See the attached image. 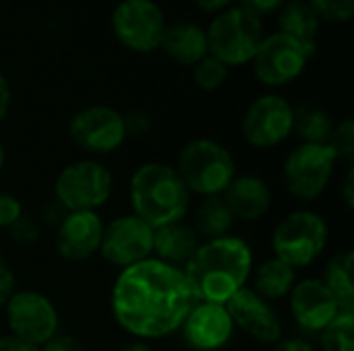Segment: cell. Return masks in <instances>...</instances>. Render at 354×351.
<instances>
[{
    "label": "cell",
    "instance_id": "obj_24",
    "mask_svg": "<svg viewBox=\"0 0 354 351\" xmlns=\"http://www.w3.org/2000/svg\"><path fill=\"white\" fill-rule=\"evenodd\" d=\"M234 228V217L226 205V201L220 197H205L197 203L193 213V230L203 240H216L230 236Z\"/></svg>",
    "mask_w": 354,
    "mask_h": 351
},
{
    "label": "cell",
    "instance_id": "obj_26",
    "mask_svg": "<svg viewBox=\"0 0 354 351\" xmlns=\"http://www.w3.org/2000/svg\"><path fill=\"white\" fill-rule=\"evenodd\" d=\"M322 281L338 298L342 310H354V254L351 250L336 252L328 261Z\"/></svg>",
    "mask_w": 354,
    "mask_h": 351
},
{
    "label": "cell",
    "instance_id": "obj_17",
    "mask_svg": "<svg viewBox=\"0 0 354 351\" xmlns=\"http://www.w3.org/2000/svg\"><path fill=\"white\" fill-rule=\"evenodd\" d=\"M102 234L104 219L97 211L66 213L56 225L54 246L60 259L68 263H83L100 252Z\"/></svg>",
    "mask_w": 354,
    "mask_h": 351
},
{
    "label": "cell",
    "instance_id": "obj_43",
    "mask_svg": "<svg viewBox=\"0 0 354 351\" xmlns=\"http://www.w3.org/2000/svg\"><path fill=\"white\" fill-rule=\"evenodd\" d=\"M120 351H153L145 341H131V343H127V345H122Z\"/></svg>",
    "mask_w": 354,
    "mask_h": 351
},
{
    "label": "cell",
    "instance_id": "obj_3",
    "mask_svg": "<svg viewBox=\"0 0 354 351\" xmlns=\"http://www.w3.org/2000/svg\"><path fill=\"white\" fill-rule=\"evenodd\" d=\"M129 201L133 215L153 230L185 221L191 209L189 188L174 166L162 161H145L131 174Z\"/></svg>",
    "mask_w": 354,
    "mask_h": 351
},
{
    "label": "cell",
    "instance_id": "obj_36",
    "mask_svg": "<svg viewBox=\"0 0 354 351\" xmlns=\"http://www.w3.org/2000/svg\"><path fill=\"white\" fill-rule=\"evenodd\" d=\"M15 285H17L15 273L6 267V263H4L2 257H0V308L8 302V298L15 294Z\"/></svg>",
    "mask_w": 354,
    "mask_h": 351
},
{
    "label": "cell",
    "instance_id": "obj_5",
    "mask_svg": "<svg viewBox=\"0 0 354 351\" xmlns=\"http://www.w3.org/2000/svg\"><path fill=\"white\" fill-rule=\"evenodd\" d=\"M328 221L311 209H297L284 215L272 232L274 257L288 267L305 269L313 265L328 246Z\"/></svg>",
    "mask_w": 354,
    "mask_h": 351
},
{
    "label": "cell",
    "instance_id": "obj_29",
    "mask_svg": "<svg viewBox=\"0 0 354 351\" xmlns=\"http://www.w3.org/2000/svg\"><path fill=\"white\" fill-rule=\"evenodd\" d=\"M319 21L348 23L354 17V0H307Z\"/></svg>",
    "mask_w": 354,
    "mask_h": 351
},
{
    "label": "cell",
    "instance_id": "obj_22",
    "mask_svg": "<svg viewBox=\"0 0 354 351\" xmlns=\"http://www.w3.org/2000/svg\"><path fill=\"white\" fill-rule=\"evenodd\" d=\"M319 25L322 21L307 0H286L284 6L278 10V31L297 39L311 58L317 52Z\"/></svg>",
    "mask_w": 354,
    "mask_h": 351
},
{
    "label": "cell",
    "instance_id": "obj_38",
    "mask_svg": "<svg viewBox=\"0 0 354 351\" xmlns=\"http://www.w3.org/2000/svg\"><path fill=\"white\" fill-rule=\"evenodd\" d=\"M10 103H12V89H10L8 79L0 72V122L8 116Z\"/></svg>",
    "mask_w": 354,
    "mask_h": 351
},
{
    "label": "cell",
    "instance_id": "obj_41",
    "mask_svg": "<svg viewBox=\"0 0 354 351\" xmlns=\"http://www.w3.org/2000/svg\"><path fill=\"white\" fill-rule=\"evenodd\" d=\"M0 351H39V348L25 343L12 335H4V337H0Z\"/></svg>",
    "mask_w": 354,
    "mask_h": 351
},
{
    "label": "cell",
    "instance_id": "obj_44",
    "mask_svg": "<svg viewBox=\"0 0 354 351\" xmlns=\"http://www.w3.org/2000/svg\"><path fill=\"white\" fill-rule=\"evenodd\" d=\"M4 159H6V151H4V143H2V139H0V172H2V168H4Z\"/></svg>",
    "mask_w": 354,
    "mask_h": 351
},
{
    "label": "cell",
    "instance_id": "obj_39",
    "mask_svg": "<svg viewBox=\"0 0 354 351\" xmlns=\"http://www.w3.org/2000/svg\"><path fill=\"white\" fill-rule=\"evenodd\" d=\"M272 351H315L305 339L299 337H282L278 343H274Z\"/></svg>",
    "mask_w": 354,
    "mask_h": 351
},
{
    "label": "cell",
    "instance_id": "obj_32",
    "mask_svg": "<svg viewBox=\"0 0 354 351\" xmlns=\"http://www.w3.org/2000/svg\"><path fill=\"white\" fill-rule=\"evenodd\" d=\"M122 122H124V132L127 139H141L147 137L153 128V120L149 116V112H145L143 108H133L127 114H122Z\"/></svg>",
    "mask_w": 354,
    "mask_h": 351
},
{
    "label": "cell",
    "instance_id": "obj_8",
    "mask_svg": "<svg viewBox=\"0 0 354 351\" xmlns=\"http://www.w3.org/2000/svg\"><path fill=\"white\" fill-rule=\"evenodd\" d=\"M336 163L338 157L328 143H299L282 163V184L297 201H317L328 190Z\"/></svg>",
    "mask_w": 354,
    "mask_h": 351
},
{
    "label": "cell",
    "instance_id": "obj_34",
    "mask_svg": "<svg viewBox=\"0 0 354 351\" xmlns=\"http://www.w3.org/2000/svg\"><path fill=\"white\" fill-rule=\"evenodd\" d=\"M286 0H239V6L243 10H247L249 14L257 17V19H263V17H270L274 12H278L282 6H284Z\"/></svg>",
    "mask_w": 354,
    "mask_h": 351
},
{
    "label": "cell",
    "instance_id": "obj_10",
    "mask_svg": "<svg viewBox=\"0 0 354 351\" xmlns=\"http://www.w3.org/2000/svg\"><path fill=\"white\" fill-rule=\"evenodd\" d=\"M295 106L278 93H263L255 97L241 120V134L253 149L280 147L292 134Z\"/></svg>",
    "mask_w": 354,
    "mask_h": 351
},
{
    "label": "cell",
    "instance_id": "obj_21",
    "mask_svg": "<svg viewBox=\"0 0 354 351\" xmlns=\"http://www.w3.org/2000/svg\"><path fill=\"white\" fill-rule=\"evenodd\" d=\"M199 244L201 238L197 236L193 225H187L185 221L153 230V259L178 269H183L191 261Z\"/></svg>",
    "mask_w": 354,
    "mask_h": 351
},
{
    "label": "cell",
    "instance_id": "obj_31",
    "mask_svg": "<svg viewBox=\"0 0 354 351\" xmlns=\"http://www.w3.org/2000/svg\"><path fill=\"white\" fill-rule=\"evenodd\" d=\"M8 236H10V240H12L17 246H33V244L41 238V223H39L35 217L23 213V215L8 228Z\"/></svg>",
    "mask_w": 354,
    "mask_h": 351
},
{
    "label": "cell",
    "instance_id": "obj_2",
    "mask_svg": "<svg viewBox=\"0 0 354 351\" xmlns=\"http://www.w3.org/2000/svg\"><path fill=\"white\" fill-rule=\"evenodd\" d=\"M195 302L226 306L253 275V250L239 236L203 240L183 267Z\"/></svg>",
    "mask_w": 354,
    "mask_h": 351
},
{
    "label": "cell",
    "instance_id": "obj_13",
    "mask_svg": "<svg viewBox=\"0 0 354 351\" xmlns=\"http://www.w3.org/2000/svg\"><path fill=\"white\" fill-rule=\"evenodd\" d=\"M309 60L311 56L297 39L276 31L272 35H263L251 64L261 85L278 89L295 83L305 72Z\"/></svg>",
    "mask_w": 354,
    "mask_h": 351
},
{
    "label": "cell",
    "instance_id": "obj_6",
    "mask_svg": "<svg viewBox=\"0 0 354 351\" xmlns=\"http://www.w3.org/2000/svg\"><path fill=\"white\" fill-rule=\"evenodd\" d=\"M207 50L228 68L251 64L263 39L261 19L249 14L241 6H230L214 14L205 27Z\"/></svg>",
    "mask_w": 354,
    "mask_h": 351
},
{
    "label": "cell",
    "instance_id": "obj_12",
    "mask_svg": "<svg viewBox=\"0 0 354 351\" xmlns=\"http://www.w3.org/2000/svg\"><path fill=\"white\" fill-rule=\"evenodd\" d=\"M68 137L79 149L91 155H110L127 141L122 114L106 103L85 106L73 114Z\"/></svg>",
    "mask_w": 354,
    "mask_h": 351
},
{
    "label": "cell",
    "instance_id": "obj_33",
    "mask_svg": "<svg viewBox=\"0 0 354 351\" xmlns=\"http://www.w3.org/2000/svg\"><path fill=\"white\" fill-rule=\"evenodd\" d=\"M23 213V203L12 192L0 190V230H8Z\"/></svg>",
    "mask_w": 354,
    "mask_h": 351
},
{
    "label": "cell",
    "instance_id": "obj_42",
    "mask_svg": "<svg viewBox=\"0 0 354 351\" xmlns=\"http://www.w3.org/2000/svg\"><path fill=\"white\" fill-rule=\"evenodd\" d=\"M232 2H234V0H195V4H197L203 12H207V14H218V12H222V10H226V8H230Z\"/></svg>",
    "mask_w": 354,
    "mask_h": 351
},
{
    "label": "cell",
    "instance_id": "obj_23",
    "mask_svg": "<svg viewBox=\"0 0 354 351\" xmlns=\"http://www.w3.org/2000/svg\"><path fill=\"white\" fill-rule=\"evenodd\" d=\"M251 279H253L251 290L257 296H261L268 302H276L288 298V294L297 283V271L286 263H282L280 259L272 257L266 259L257 269H253Z\"/></svg>",
    "mask_w": 354,
    "mask_h": 351
},
{
    "label": "cell",
    "instance_id": "obj_18",
    "mask_svg": "<svg viewBox=\"0 0 354 351\" xmlns=\"http://www.w3.org/2000/svg\"><path fill=\"white\" fill-rule=\"evenodd\" d=\"M234 329L226 306L209 302H195L180 327L185 341L197 351L222 350L232 339Z\"/></svg>",
    "mask_w": 354,
    "mask_h": 351
},
{
    "label": "cell",
    "instance_id": "obj_27",
    "mask_svg": "<svg viewBox=\"0 0 354 351\" xmlns=\"http://www.w3.org/2000/svg\"><path fill=\"white\" fill-rule=\"evenodd\" d=\"M322 351H354V310L340 314L319 333Z\"/></svg>",
    "mask_w": 354,
    "mask_h": 351
},
{
    "label": "cell",
    "instance_id": "obj_19",
    "mask_svg": "<svg viewBox=\"0 0 354 351\" xmlns=\"http://www.w3.org/2000/svg\"><path fill=\"white\" fill-rule=\"evenodd\" d=\"M234 221L255 223L270 215L274 207V192L270 184L255 174H236L228 188L222 192Z\"/></svg>",
    "mask_w": 354,
    "mask_h": 351
},
{
    "label": "cell",
    "instance_id": "obj_1",
    "mask_svg": "<svg viewBox=\"0 0 354 351\" xmlns=\"http://www.w3.org/2000/svg\"><path fill=\"white\" fill-rule=\"evenodd\" d=\"M195 296L183 269L145 259L120 269L110 292L116 325L137 341H156L180 331Z\"/></svg>",
    "mask_w": 354,
    "mask_h": 351
},
{
    "label": "cell",
    "instance_id": "obj_40",
    "mask_svg": "<svg viewBox=\"0 0 354 351\" xmlns=\"http://www.w3.org/2000/svg\"><path fill=\"white\" fill-rule=\"evenodd\" d=\"M340 194H342V199H344L346 209L351 211V209L354 207V170L353 168H348V170H346V174H344Z\"/></svg>",
    "mask_w": 354,
    "mask_h": 351
},
{
    "label": "cell",
    "instance_id": "obj_9",
    "mask_svg": "<svg viewBox=\"0 0 354 351\" xmlns=\"http://www.w3.org/2000/svg\"><path fill=\"white\" fill-rule=\"evenodd\" d=\"M116 41L137 54H149L160 48L166 17L156 0H120L110 17Z\"/></svg>",
    "mask_w": 354,
    "mask_h": 351
},
{
    "label": "cell",
    "instance_id": "obj_7",
    "mask_svg": "<svg viewBox=\"0 0 354 351\" xmlns=\"http://www.w3.org/2000/svg\"><path fill=\"white\" fill-rule=\"evenodd\" d=\"M114 190V176L97 159H77L66 163L54 180V201L66 211H97Z\"/></svg>",
    "mask_w": 354,
    "mask_h": 351
},
{
    "label": "cell",
    "instance_id": "obj_28",
    "mask_svg": "<svg viewBox=\"0 0 354 351\" xmlns=\"http://www.w3.org/2000/svg\"><path fill=\"white\" fill-rule=\"evenodd\" d=\"M230 74V68L220 62L218 58H214L212 54H207L205 58H201L195 66H193V81L201 91H218L226 85Z\"/></svg>",
    "mask_w": 354,
    "mask_h": 351
},
{
    "label": "cell",
    "instance_id": "obj_25",
    "mask_svg": "<svg viewBox=\"0 0 354 351\" xmlns=\"http://www.w3.org/2000/svg\"><path fill=\"white\" fill-rule=\"evenodd\" d=\"M332 130L334 120L324 106L315 101H303L295 106L292 132L301 137V143H328Z\"/></svg>",
    "mask_w": 354,
    "mask_h": 351
},
{
    "label": "cell",
    "instance_id": "obj_16",
    "mask_svg": "<svg viewBox=\"0 0 354 351\" xmlns=\"http://www.w3.org/2000/svg\"><path fill=\"white\" fill-rule=\"evenodd\" d=\"M226 310L234 327H239L253 341L274 345L282 339L284 327L276 308L272 306V302L257 296L251 288H243L241 292H236L226 302Z\"/></svg>",
    "mask_w": 354,
    "mask_h": 351
},
{
    "label": "cell",
    "instance_id": "obj_20",
    "mask_svg": "<svg viewBox=\"0 0 354 351\" xmlns=\"http://www.w3.org/2000/svg\"><path fill=\"white\" fill-rule=\"evenodd\" d=\"M160 50H164V54L172 58L176 64L195 66L201 58L209 54L205 27H201L195 21L166 23Z\"/></svg>",
    "mask_w": 354,
    "mask_h": 351
},
{
    "label": "cell",
    "instance_id": "obj_15",
    "mask_svg": "<svg viewBox=\"0 0 354 351\" xmlns=\"http://www.w3.org/2000/svg\"><path fill=\"white\" fill-rule=\"evenodd\" d=\"M290 314L301 331L322 333L342 310L338 298L328 290L322 277L297 279L288 294Z\"/></svg>",
    "mask_w": 354,
    "mask_h": 351
},
{
    "label": "cell",
    "instance_id": "obj_4",
    "mask_svg": "<svg viewBox=\"0 0 354 351\" xmlns=\"http://www.w3.org/2000/svg\"><path fill=\"white\" fill-rule=\"evenodd\" d=\"M191 194L220 197L236 176V161L222 143L199 137L183 145L174 166Z\"/></svg>",
    "mask_w": 354,
    "mask_h": 351
},
{
    "label": "cell",
    "instance_id": "obj_14",
    "mask_svg": "<svg viewBox=\"0 0 354 351\" xmlns=\"http://www.w3.org/2000/svg\"><path fill=\"white\" fill-rule=\"evenodd\" d=\"M102 259L118 269L133 267L153 254V228L137 215L127 213L104 223L100 252Z\"/></svg>",
    "mask_w": 354,
    "mask_h": 351
},
{
    "label": "cell",
    "instance_id": "obj_37",
    "mask_svg": "<svg viewBox=\"0 0 354 351\" xmlns=\"http://www.w3.org/2000/svg\"><path fill=\"white\" fill-rule=\"evenodd\" d=\"M66 215V211L52 199L44 209H41V213H39V223H46V225H52V228H56L58 223H60V219Z\"/></svg>",
    "mask_w": 354,
    "mask_h": 351
},
{
    "label": "cell",
    "instance_id": "obj_30",
    "mask_svg": "<svg viewBox=\"0 0 354 351\" xmlns=\"http://www.w3.org/2000/svg\"><path fill=\"white\" fill-rule=\"evenodd\" d=\"M332 151L336 153L338 161L351 163L354 159V122L351 118H344L342 122L334 124L332 137L328 141Z\"/></svg>",
    "mask_w": 354,
    "mask_h": 351
},
{
    "label": "cell",
    "instance_id": "obj_35",
    "mask_svg": "<svg viewBox=\"0 0 354 351\" xmlns=\"http://www.w3.org/2000/svg\"><path fill=\"white\" fill-rule=\"evenodd\" d=\"M39 351H85V345L79 337L75 335H64V333H56L52 339H48Z\"/></svg>",
    "mask_w": 354,
    "mask_h": 351
},
{
    "label": "cell",
    "instance_id": "obj_11",
    "mask_svg": "<svg viewBox=\"0 0 354 351\" xmlns=\"http://www.w3.org/2000/svg\"><path fill=\"white\" fill-rule=\"evenodd\" d=\"M4 310L10 335L25 343L41 348L58 333V310L54 302L37 290H15Z\"/></svg>",
    "mask_w": 354,
    "mask_h": 351
}]
</instances>
